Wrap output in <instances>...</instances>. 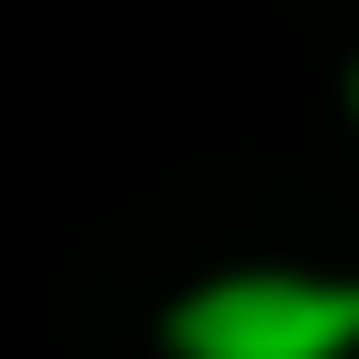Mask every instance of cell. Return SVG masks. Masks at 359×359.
<instances>
[{
  "label": "cell",
  "instance_id": "cell-1",
  "mask_svg": "<svg viewBox=\"0 0 359 359\" xmlns=\"http://www.w3.org/2000/svg\"><path fill=\"white\" fill-rule=\"evenodd\" d=\"M180 359H348L359 348V280L314 269H236L168 303Z\"/></svg>",
  "mask_w": 359,
  "mask_h": 359
}]
</instances>
